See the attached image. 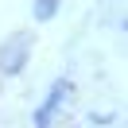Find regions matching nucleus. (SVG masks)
I'll return each instance as SVG.
<instances>
[{
	"label": "nucleus",
	"mask_w": 128,
	"mask_h": 128,
	"mask_svg": "<svg viewBox=\"0 0 128 128\" xmlns=\"http://www.w3.org/2000/svg\"><path fill=\"white\" fill-rule=\"evenodd\" d=\"M54 4H58V0H39V8H35V12H39V16H50V12H54Z\"/></svg>",
	"instance_id": "obj_2"
},
{
	"label": "nucleus",
	"mask_w": 128,
	"mask_h": 128,
	"mask_svg": "<svg viewBox=\"0 0 128 128\" xmlns=\"http://www.w3.org/2000/svg\"><path fill=\"white\" fill-rule=\"evenodd\" d=\"M62 93H66V89L58 86L54 93H50V101H47V105H43V109H39V120H35V124H39V128H47V124H50V112L58 109V101H62Z\"/></svg>",
	"instance_id": "obj_1"
}]
</instances>
